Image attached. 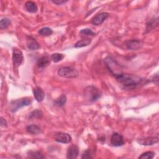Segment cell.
Instances as JSON below:
<instances>
[{
    "label": "cell",
    "mask_w": 159,
    "mask_h": 159,
    "mask_svg": "<svg viewBox=\"0 0 159 159\" xmlns=\"http://www.w3.org/2000/svg\"><path fill=\"white\" fill-rule=\"evenodd\" d=\"M114 77L120 84L128 89H132L136 88L142 81V79L136 75L124 73L117 75Z\"/></svg>",
    "instance_id": "1"
},
{
    "label": "cell",
    "mask_w": 159,
    "mask_h": 159,
    "mask_svg": "<svg viewBox=\"0 0 159 159\" xmlns=\"http://www.w3.org/2000/svg\"><path fill=\"white\" fill-rule=\"evenodd\" d=\"M104 61L107 70L114 76H116V75L122 73L120 66L112 58L107 57Z\"/></svg>",
    "instance_id": "2"
},
{
    "label": "cell",
    "mask_w": 159,
    "mask_h": 159,
    "mask_svg": "<svg viewBox=\"0 0 159 159\" xmlns=\"http://www.w3.org/2000/svg\"><path fill=\"white\" fill-rule=\"evenodd\" d=\"M59 76L66 78H75L79 75L78 71L74 68L71 66H62L58 70Z\"/></svg>",
    "instance_id": "3"
},
{
    "label": "cell",
    "mask_w": 159,
    "mask_h": 159,
    "mask_svg": "<svg viewBox=\"0 0 159 159\" xmlns=\"http://www.w3.org/2000/svg\"><path fill=\"white\" fill-rule=\"evenodd\" d=\"M84 95L89 101H95L101 97V94L97 88L93 86H89L85 88Z\"/></svg>",
    "instance_id": "4"
},
{
    "label": "cell",
    "mask_w": 159,
    "mask_h": 159,
    "mask_svg": "<svg viewBox=\"0 0 159 159\" xmlns=\"http://www.w3.org/2000/svg\"><path fill=\"white\" fill-rule=\"evenodd\" d=\"M31 102L32 101L29 98H23L21 99L12 101L10 103V110L11 112H15L24 106H27L30 105Z\"/></svg>",
    "instance_id": "5"
},
{
    "label": "cell",
    "mask_w": 159,
    "mask_h": 159,
    "mask_svg": "<svg viewBox=\"0 0 159 159\" xmlns=\"http://www.w3.org/2000/svg\"><path fill=\"white\" fill-rule=\"evenodd\" d=\"M24 60V57L22 51L17 48H14L12 50V61L15 67L17 68L19 66Z\"/></svg>",
    "instance_id": "6"
},
{
    "label": "cell",
    "mask_w": 159,
    "mask_h": 159,
    "mask_svg": "<svg viewBox=\"0 0 159 159\" xmlns=\"http://www.w3.org/2000/svg\"><path fill=\"white\" fill-rule=\"evenodd\" d=\"M158 141V134L154 137H144L140 138L137 140V142L142 145H152Z\"/></svg>",
    "instance_id": "7"
},
{
    "label": "cell",
    "mask_w": 159,
    "mask_h": 159,
    "mask_svg": "<svg viewBox=\"0 0 159 159\" xmlns=\"http://www.w3.org/2000/svg\"><path fill=\"white\" fill-rule=\"evenodd\" d=\"M55 140L60 143H68L71 141V136L65 132H58L55 135Z\"/></svg>",
    "instance_id": "8"
},
{
    "label": "cell",
    "mask_w": 159,
    "mask_h": 159,
    "mask_svg": "<svg viewBox=\"0 0 159 159\" xmlns=\"http://www.w3.org/2000/svg\"><path fill=\"white\" fill-rule=\"evenodd\" d=\"M109 14L107 12H101L98 14L92 19V24L95 25H99L101 24L105 20L107 19Z\"/></svg>",
    "instance_id": "9"
},
{
    "label": "cell",
    "mask_w": 159,
    "mask_h": 159,
    "mask_svg": "<svg viewBox=\"0 0 159 159\" xmlns=\"http://www.w3.org/2000/svg\"><path fill=\"white\" fill-rule=\"evenodd\" d=\"M111 143L113 146L115 147L122 146L124 144L123 137L120 134L114 132L112 134L111 137Z\"/></svg>",
    "instance_id": "10"
},
{
    "label": "cell",
    "mask_w": 159,
    "mask_h": 159,
    "mask_svg": "<svg viewBox=\"0 0 159 159\" xmlns=\"http://www.w3.org/2000/svg\"><path fill=\"white\" fill-rule=\"evenodd\" d=\"M79 154V149L78 147L75 145H73L68 147L67 150L66 158H76Z\"/></svg>",
    "instance_id": "11"
},
{
    "label": "cell",
    "mask_w": 159,
    "mask_h": 159,
    "mask_svg": "<svg viewBox=\"0 0 159 159\" xmlns=\"http://www.w3.org/2000/svg\"><path fill=\"white\" fill-rule=\"evenodd\" d=\"M141 43L139 40H130L125 42L126 47L132 50H136L140 47Z\"/></svg>",
    "instance_id": "12"
},
{
    "label": "cell",
    "mask_w": 159,
    "mask_h": 159,
    "mask_svg": "<svg viewBox=\"0 0 159 159\" xmlns=\"http://www.w3.org/2000/svg\"><path fill=\"white\" fill-rule=\"evenodd\" d=\"M33 93H34L35 99L38 102H41L43 100L44 97H45V94L41 88H40L39 86L35 87L33 89Z\"/></svg>",
    "instance_id": "13"
},
{
    "label": "cell",
    "mask_w": 159,
    "mask_h": 159,
    "mask_svg": "<svg viewBox=\"0 0 159 159\" xmlns=\"http://www.w3.org/2000/svg\"><path fill=\"white\" fill-rule=\"evenodd\" d=\"M50 63V59L47 56L40 57L37 61V66L39 68H43L47 66Z\"/></svg>",
    "instance_id": "14"
},
{
    "label": "cell",
    "mask_w": 159,
    "mask_h": 159,
    "mask_svg": "<svg viewBox=\"0 0 159 159\" xmlns=\"http://www.w3.org/2000/svg\"><path fill=\"white\" fill-rule=\"evenodd\" d=\"M26 45L27 48L31 50H37L40 47L39 43L37 42V40L32 37H30L27 40Z\"/></svg>",
    "instance_id": "15"
},
{
    "label": "cell",
    "mask_w": 159,
    "mask_h": 159,
    "mask_svg": "<svg viewBox=\"0 0 159 159\" xmlns=\"http://www.w3.org/2000/svg\"><path fill=\"white\" fill-rule=\"evenodd\" d=\"M25 7L27 11L30 13H35L38 10L36 4L34 2L30 1L26 2Z\"/></svg>",
    "instance_id": "16"
},
{
    "label": "cell",
    "mask_w": 159,
    "mask_h": 159,
    "mask_svg": "<svg viewBox=\"0 0 159 159\" xmlns=\"http://www.w3.org/2000/svg\"><path fill=\"white\" fill-rule=\"evenodd\" d=\"M26 130L27 131V132L32 134H39L42 132L40 128L37 125H34V124L28 125L26 127Z\"/></svg>",
    "instance_id": "17"
},
{
    "label": "cell",
    "mask_w": 159,
    "mask_h": 159,
    "mask_svg": "<svg viewBox=\"0 0 159 159\" xmlns=\"http://www.w3.org/2000/svg\"><path fill=\"white\" fill-rule=\"evenodd\" d=\"M91 42V40L90 39L85 38L79 41H78L74 45L75 48H81L84 47H86L88 45H89Z\"/></svg>",
    "instance_id": "18"
},
{
    "label": "cell",
    "mask_w": 159,
    "mask_h": 159,
    "mask_svg": "<svg viewBox=\"0 0 159 159\" xmlns=\"http://www.w3.org/2000/svg\"><path fill=\"white\" fill-rule=\"evenodd\" d=\"M53 34V30L49 27H43L39 30V34L41 36L47 37Z\"/></svg>",
    "instance_id": "19"
},
{
    "label": "cell",
    "mask_w": 159,
    "mask_h": 159,
    "mask_svg": "<svg viewBox=\"0 0 159 159\" xmlns=\"http://www.w3.org/2000/svg\"><path fill=\"white\" fill-rule=\"evenodd\" d=\"M66 102V97L65 94H61L58 99L55 101V104L58 107H62Z\"/></svg>",
    "instance_id": "20"
},
{
    "label": "cell",
    "mask_w": 159,
    "mask_h": 159,
    "mask_svg": "<svg viewBox=\"0 0 159 159\" xmlns=\"http://www.w3.org/2000/svg\"><path fill=\"white\" fill-rule=\"evenodd\" d=\"M28 157L30 158H35V159H40L43 158V156L41 154V153L39 151H30L29 152Z\"/></svg>",
    "instance_id": "21"
},
{
    "label": "cell",
    "mask_w": 159,
    "mask_h": 159,
    "mask_svg": "<svg viewBox=\"0 0 159 159\" xmlns=\"http://www.w3.org/2000/svg\"><path fill=\"white\" fill-rule=\"evenodd\" d=\"M43 117V113L40 110H34L30 114L29 118L30 119H42Z\"/></svg>",
    "instance_id": "22"
},
{
    "label": "cell",
    "mask_w": 159,
    "mask_h": 159,
    "mask_svg": "<svg viewBox=\"0 0 159 159\" xmlns=\"http://www.w3.org/2000/svg\"><path fill=\"white\" fill-rule=\"evenodd\" d=\"M10 24H11L10 19H9L7 17H4L0 21V29H6L9 26Z\"/></svg>",
    "instance_id": "23"
},
{
    "label": "cell",
    "mask_w": 159,
    "mask_h": 159,
    "mask_svg": "<svg viewBox=\"0 0 159 159\" xmlns=\"http://www.w3.org/2000/svg\"><path fill=\"white\" fill-rule=\"evenodd\" d=\"M63 58H64V55L61 53H55L51 55V59L55 63H57V62L61 61Z\"/></svg>",
    "instance_id": "24"
},
{
    "label": "cell",
    "mask_w": 159,
    "mask_h": 159,
    "mask_svg": "<svg viewBox=\"0 0 159 159\" xmlns=\"http://www.w3.org/2000/svg\"><path fill=\"white\" fill-rule=\"evenodd\" d=\"M80 34L83 36H93L95 35V33L93 32L90 29H84L80 30Z\"/></svg>",
    "instance_id": "25"
},
{
    "label": "cell",
    "mask_w": 159,
    "mask_h": 159,
    "mask_svg": "<svg viewBox=\"0 0 159 159\" xmlns=\"http://www.w3.org/2000/svg\"><path fill=\"white\" fill-rule=\"evenodd\" d=\"M155 24L158 25V19H151L147 24V30H151L153 28H155Z\"/></svg>",
    "instance_id": "26"
},
{
    "label": "cell",
    "mask_w": 159,
    "mask_h": 159,
    "mask_svg": "<svg viewBox=\"0 0 159 159\" xmlns=\"http://www.w3.org/2000/svg\"><path fill=\"white\" fill-rule=\"evenodd\" d=\"M155 156V153L152 152H146L143 153H142L140 157H139V158L140 159H151L152 158H153V157Z\"/></svg>",
    "instance_id": "27"
},
{
    "label": "cell",
    "mask_w": 159,
    "mask_h": 159,
    "mask_svg": "<svg viewBox=\"0 0 159 159\" xmlns=\"http://www.w3.org/2000/svg\"><path fill=\"white\" fill-rule=\"evenodd\" d=\"M91 158L92 157L91 156V154L89 150H86L84 152H83L81 158Z\"/></svg>",
    "instance_id": "28"
},
{
    "label": "cell",
    "mask_w": 159,
    "mask_h": 159,
    "mask_svg": "<svg viewBox=\"0 0 159 159\" xmlns=\"http://www.w3.org/2000/svg\"><path fill=\"white\" fill-rule=\"evenodd\" d=\"M52 1L53 3H54V4H57V5H61V4H62L65 3L66 2H67V1H65V0H55V1L52 0V1Z\"/></svg>",
    "instance_id": "29"
},
{
    "label": "cell",
    "mask_w": 159,
    "mask_h": 159,
    "mask_svg": "<svg viewBox=\"0 0 159 159\" xmlns=\"http://www.w3.org/2000/svg\"><path fill=\"white\" fill-rule=\"evenodd\" d=\"M0 124H1V126L2 127H6L7 126V122L5 120V119H3V117H1V120H0Z\"/></svg>",
    "instance_id": "30"
}]
</instances>
